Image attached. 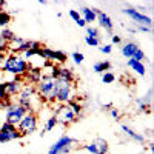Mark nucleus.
I'll return each mask as SVG.
<instances>
[{"instance_id":"nucleus-6","label":"nucleus","mask_w":154,"mask_h":154,"mask_svg":"<svg viewBox=\"0 0 154 154\" xmlns=\"http://www.w3.org/2000/svg\"><path fill=\"white\" fill-rule=\"evenodd\" d=\"M53 116L57 120V125H62V126H69V125H72V123H75L77 120H79V117L72 112V109L66 103L57 106Z\"/></svg>"},{"instance_id":"nucleus-14","label":"nucleus","mask_w":154,"mask_h":154,"mask_svg":"<svg viewBox=\"0 0 154 154\" xmlns=\"http://www.w3.org/2000/svg\"><path fill=\"white\" fill-rule=\"evenodd\" d=\"M96 14H97L96 22H99V25H100V26L103 28L106 32L112 34V31H114V23H112L111 17L106 14V12H103L102 9H99V8H96Z\"/></svg>"},{"instance_id":"nucleus-35","label":"nucleus","mask_w":154,"mask_h":154,"mask_svg":"<svg viewBox=\"0 0 154 154\" xmlns=\"http://www.w3.org/2000/svg\"><path fill=\"white\" fill-rule=\"evenodd\" d=\"M37 53H38V49H28V51H25V53H23V59H25V60L31 59V57L37 56Z\"/></svg>"},{"instance_id":"nucleus-23","label":"nucleus","mask_w":154,"mask_h":154,"mask_svg":"<svg viewBox=\"0 0 154 154\" xmlns=\"http://www.w3.org/2000/svg\"><path fill=\"white\" fill-rule=\"evenodd\" d=\"M11 16H9V12L8 11H0V28L5 29L8 28V25L11 23Z\"/></svg>"},{"instance_id":"nucleus-11","label":"nucleus","mask_w":154,"mask_h":154,"mask_svg":"<svg viewBox=\"0 0 154 154\" xmlns=\"http://www.w3.org/2000/svg\"><path fill=\"white\" fill-rule=\"evenodd\" d=\"M82 149L91 152V154H108L109 151V145L105 139H96L93 142H89L86 145H82Z\"/></svg>"},{"instance_id":"nucleus-1","label":"nucleus","mask_w":154,"mask_h":154,"mask_svg":"<svg viewBox=\"0 0 154 154\" xmlns=\"http://www.w3.org/2000/svg\"><path fill=\"white\" fill-rule=\"evenodd\" d=\"M29 68H32V65L25 60L20 54H8L2 63V71L9 72L12 75H20V77L26 74Z\"/></svg>"},{"instance_id":"nucleus-10","label":"nucleus","mask_w":154,"mask_h":154,"mask_svg":"<svg viewBox=\"0 0 154 154\" xmlns=\"http://www.w3.org/2000/svg\"><path fill=\"white\" fill-rule=\"evenodd\" d=\"M17 139H22V134L19 133L16 125H11L8 122H3L0 125V145L8 143L11 140H17Z\"/></svg>"},{"instance_id":"nucleus-13","label":"nucleus","mask_w":154,"mask_h":154,"mask_svg":"<svg viewBox=\"0 0 154 154\" xmlns=\"http://www.w3.org/2000/svg\"><path fill=\"white\" fill-rule=\"evenodd\" d=\"M120 130H122V133H123L128 139H130V140H133V142H137V143H140V145H145L146 139H145L143 133H137L136 130H133L130 125H125V123L120 125Z\"/></svg>"},{"instance_id":"nucleus-5","label":"nucleus","mask_w":154,"mask_h":154,"mask_svg":"<svg viewBox=\"0 0 154 154\" xmlns=\"http://www.w3.org/2000/svg\"><path fill=\"white\" fill-rule=\"evenodd\" d=\"M74 99V85L66 80L56 79V102L60 105L68 103Z\"/></svg>"},{"instance_id":"nucleus-19","label":"nucleus","mask_w":154,"mask_h":154,"mask_svg":"<svg viewBox=\"0 0 154 154\" xmlns=\"http://www.w3.org/2000/svg\"><path fill=\"white\" fill-rule=\"evenodd\" d=\"M139 49V45L136 42H126L122 46V56L125 59H133V56L136 54V51Z\"/></svg>"},{"instance_id":"nucleus-43","label":"nucleus","mask_w":154,"mask_h":154,"mask_svg":"<svg viewBox=\"0 0 154 154\" xmlns=\"http://www.w3.org/2000/svg\"><path fill=\"white\" fill-rule=\"evenodd\" d=\"M146 145H148V149H149V151H152V149H154V146H152V143H151V142H148Z\"/></svg>"},{"instance_id":"nucleus-42","label":"nucleus","mask_w":154,"mask_h":154,"mask_svg":"<svg viewBox=\"0 0 154 154\" xmlns=\"http://www.w3.org/2000/svg\"><path fill=\"white\" fill-rule=\"evenodd\" d=\"M6 59V54H0V65L3 63V60Z\"/></svg>"},{"instance_id":"nucleus-12","label":"nucleus","mask_w":154,"mask_h":154,"mask_svg":"<svg viewBox=\"0 0 154 154\" xmlns=\"http://www.w3.org/2000/svg\"><path fill=\"white\" fill-rule=\"evenodd\" d=\"M26 114V111H25L20 105H17L16 102H12L11 103V106L6 109V120L5 122H8V123H11V125H19V122L23 119V116Z\"/></svg>"},{"instance_id":"nucleus-25","label":"nucleus","mask_w":154,"mask_h":154,"mask_svg":"<svg viewBox=\"0 0 154 154\" xmlns=\"http://www.w3.org/2000/svg\"><path fill=\"white\" fill-rule=\"evenodd\" d=\"M136 105H137V111L139 112H146V114L151 112V105H145L140 99H136Z\"/></svg>"},{"instance_id":"nucleus-41","label":"nucleus","mask_w":154,"mask_h":154,"mask_svg":"<svg viewBox=\"0 0 154 154\" xmlns=\"http://www.w3.org/2000/svg\"><path fill=\"white\" fill-rule=\"evenodd\" d=\"M111 106H112V103H106V105H102V108H103L105 111H109V109H111Z\"/></svg>"},{"instance_id":"nucleus-39","label":"nucleus","mask_w":154,"mask_h":154,"mask_svg":"<svg viewBox=\"0 0 154 154\" xmlns=\"http://www.w3.org/2000/svg\"><path fill=\"white\" fill-rule=\"evenodd\" d=\"M111 42H112V45H120L122 43V37L117 35V34H112L111 35Z\"/></svg>"},{"instance_id":"nucleus-16","label":"nucleus","mask_w":154,"mask_h":154,"mask_svg":"<svg viewBox=\"0 0 154 154\" xmlns=\"http://www.w3.org/2000/svg\"><path fill=\"white\" fill-rule=\"evenodd\" d=\"M23 82H17V80H9L5 83V89H6V96L8 97H17L19 93L22 91V88H23Z\"/></svg>"},{"instance_id":"nucleus-38","label":"nucleus","mask_w":154,"mask_h":154,"mask_svg":"<svg viewBox=\"0 0 154 154\" xmlns=\"http://www.w3.org/2000/svg\"><path fill=\"white\" fill-rule=\"evenodd\" d=\"M100 51L103 54H111L112 53V45H103V46H100Z\"/></svg>"},{"instance_id":"nucleus-32","label":"nucleus","mask_w":154,"mask_h":154,"mask_svg":"<svg viewBox=\"0 0 154 154\" xmlns=\"http://www.w3.org/2000/svg\"><path fill=\"white\" fill-rule=\"evenodd\" d=\"M68 14H69V17H71L75 23H79V22L82 20V17H80V14H79V11H75V9H69Z\"/></svg>"},{"instance_id":"nucleus-34","label":"nucleus","mask_w":154,"mask_h":154,"mask_svg":"<svg viewBox=\"0 0 154 154\" xmlns=\"http://www.w3.org/2000/svg\"><path fill=\"white\" fill-rule=\"evenodd\" d=\"M11 103H12V99L11 97H6L5 100L0 102V109H8L11 106Z\"/></svg>"},{"instance_id":"nucleus-44","label":"nucleus","mask_w":154,"mask_h":154,"mask_svg":"<svg viewBox=\"0 0 154 154\" xmlns=\"http://www.w3.org/2000/svg\"><path fill=\"white\" fill-rule=\"evenodd\" d=\"M38 3H40V5H46L48 2H46V0H38Z\"/></svg>"},{"instance_id":"nucleus-33","label":"nucleus","mask_w":154,"mask_h":154,"mask_svg":"<svg viewBox=\"0 0 154 154\" xmlns=\"http://www.w3.org/2000/svg\"><path fill=\"white\" fill-rule=\"evenodd\" d=\"M109 116H111L114 120H120V111H119V108L111 106V109H109Z\"/></svg>"},{"instance_id":"nucleus-18","label":"nucleus","mask_w":154,"mask_h":154,"mask_svg":"<svg viewBox=\"0 0 154 154\" xmlns=\"http://www.w3.org/2000/svg\"><path fill=\"white\" fill-rule=\"evenodd\" d=\"M126 65H128V68H130V69H133L136 74L142 75V77L146 74V66H145L143 62H137V60H134V59H128Z\"/></svg>"},{"instance_id":"nucleus-9","label":"nucleus","mask_w":154,"mask_h":154,"mask_svg":"<svg viewBox=\"0 0 154 154\" xmlns=\"http://www.w3.org/2000/svg\"><path fill=\"white\" fill-rule=\"evenodd\" d=\"M38 57H42L43 60H48L51 63H65L68 60V56L63 53V51H56V49H51L48 46H43L38 49V53H37Z\"/></svg>"},{"instance_id":"nucleus-7","label":"nucleus","mask_w":154,"mask_h":154,"mask_svg":"<svg viewBox=\"0 0 154 154\" xmlns=\"http://www.w3.org/2000/svg\"><path fill=\"white\" fill-rule=\"evenodd\" d=\"M37 125H38V119H37V114L35 112H26L23 116V119L19 122L17 125V130L19 133L23 136H29L32 133L37 131Z\"/></svg>"},{"instance_id":"nucleus-24","label":"nucleus","mask_w":154,"mask_h":154,"mask_svg":"<svg viewBox=\"0 0 154 154\" xmlns=\"http://www.w3.org/2000/svg\"><path fill=\"white\" fill-rule=\"evenodd\" d=\"M56 125H57V120H56V117H54V116H51V117H49V119H46V122H45L43 133H49V131H53L54 128H56Z\"/></svg>"},{"instance_id":"nucleus-17","label":"nucleus","mask_w":154,"mask_h":154,"mask_svg":"<svg viewBox=\"0 0 154 154\" xmlns=\"http://www.w3.org/2000/svg\"><path fill=\"white\" fill-rule=\"evenodd\" d=\"M79 14L85 23H93V22H96V17H97L96 8H89V6H80Z\"/></svg>"},{"instance_id":"nucleus-20","label":"nucleus","mask_w":154,"mask_h":154,"mask_svg":"<svg viewBox=\"0 0 154 154\" xmlns=\"http://www.w3.org/2000/svg\"><path fill=\"white\" fill-rule=\"evenodd\" d=\"M59 80H66V82H74L75 75H74V71L71 68H60L59 69V75H57Z\"/></svg>"},{"instance_id":"nucleus-22","label":"nucleus","mask_w":154,"mask_h":154,"mask_svg":"<svg viewBox=\"0 0 154 154\" xmlns=\"http://www.w3.org/2000/svg\"><path fill=\"white\" fill-rule=\"evenodd\" d=\"M14 37H16L14 31H11L9 28H5V29L0 31V38H2V40H5L6 43H11L12 40H14Z\"/></svg>"},{"instance_id":"nucleus-4","label":"nucleus","mask_w":154,"mask_h":154,"mask_svg":"<svg viewBox=\"0 0 154 154\" xmlns=\"http://www.w3.org/2000/svg\"><path fill=\"white\" fill-rule=\"evenodd\" d=\"M37 96V91H35V86L34 85H26L25 83L22 91L19 93L17 96V102L16 103L20 105L26 112H34V105H32V99Z\"/></svg>"},{"instance_id":"nucleus-3","label":"nucleus","mask_w":154,"mask_h":154,"mask_svg":"<svg viewBox=\"0 0 154 154\" xmlns=\"http://www.w3.org/2000/svg\"><path fill=\"white\" fill-rule=\"evenodd\" d=\"M77 143H79V140H77V139L63 134L62 137H59L56 142L49 146L48 154H69L75 148Z\"/></svg>"},{"instance_id":"nucleus-40","label":"nucleus","mask_w":154,"mask_h":154,"mask_svg":"<svg viewBox=\"0 0 154 154\" xmlns=\"http://www.w3.org/2000/svg\"><path fill=\"white\" fill-rule=\"evenodd\" d=\"M152 28H146V26H137L136 31H140V32H145V34H149Z\"/></svg>"},{"instance_id":"nucleus-2","label":"nucleus","mask_w":154,"mask_h":154,"mask_svg":"<svg viewBox=\"0 0 154 154\" xmlns=\"http://www.w3.org/2000/svg\"><path fill=\"white\" fill-rule=\"evenodd\" d=\"M37 96L40 97L42 102L46 103H56V80L48 74H43L40 82L35 85Z\"/></svg>"},{"instance_id":"nucleus-28","label":"nucleus","mask_w":154,"mask_h":154,"mask_svg":"<svg viewBox=\"0 0 154 154\" xmlns=\"http://www.w3.org/2000/svg\"><path fill=\"white\" fill-rule=\"evenodd\" d=\"M133 59L137 60V62H145V60H148V59H146V54L143 53V49H140V48L136 51V54L133 56Z\"/></svg>"},{"instance_id":"nucleus-15","label":"nucleus","mask_w":154,"mask_h":154,"mask_svg":"<svg viewBox=\"0 0 154 154\" xmlns=\"http://www.w3.org/2000/svg\"><path fill=\"white\" fill-rule=\"evenodd\" d=\"M42 75H43V72H42L40 68H29L28 72L23 75V80H26V85H34L35 86L38 82H40Z\"/></svg>"},{"instance_id":"nucleus-29","label":"nucleus","mask_w":154,"mask_h":154,"mask_svg":"<svg viewBox=\"0 0 154 154\" xmlns=\"http://www.w3.org/2000/svg\"><path fill=\"white\" fill-rule=\"evenodd\" d=\"M72 60H74V63L75 65H80V63L85 60V56L82 54V53H79V51H75V53H72Z\"/></svg>"},{"instance_id":"nucleus-21","label":"nucleus","mask_w":154,"mask_h":154,"mask_svg":"<svg viewBox=\"0 0 154 154\" xmlns=\"http://www.w3.org/2000/svg\"><path fill=\"white\" fill-rule=\"evenodd\" d=\"M111 69V63L108 60H103V62H97L94 63V66H93V71L97 72V74H103V72H108Z\"/></svg>"},{"instance_id":"nucleus-31","label":"nucleus","mask_w":154,"mask_h":154,"mask_svg":"<svg viewBox=\"0 0 154 154\" xmlns=\"http://www.w3.org/2000/svg\"><path fill=\"white\" fill-rule=\"evenodd\" d=\"M0 54H9V43H6L2 38H0Z\"/></svg>"},{"instance_id":"nucleus-30","label":"nucleus","mask_w":154,"mask_h":154,"mask_svg":"<svg viewBox=\"0 0 154 154\" xmlns=\"http://www.w3.org/2000/svg\"><path fill=\"white\" fill-rule=\"evenodd\" d=\"M85 43L88 46H99L100 45V38H93V37H86L85 35Z\"/></svg>"},{"instance_id":"nucleus-26","label":"nucleus","mask_w":154,"mask_h":154,"mask_svg":"<svg viewBox=\"0 0 154 154\" xmlns=\"http://www.w3.org/2000/svg\"><path fill=\"white\" fill-rule=\"evenodd\" d=\"M86 37L100 38V31H99V28H94V26H88V28H86Z\"/></svg>"},{"instance_id":"nucleus-36","label":"nucleus","mask_w":154,"mask_h":154,"mask_svg":"<svg viewBox=\"0 0 154 154\" xmlns=\"http://www.w3.org/2000/svg\"><path fill=\"white\" fill-rule=\"evenodd\" d=\"M151 96H152V89H148V93L145 94V97H142L140 100H142L145 105H151Z\"/></svg>"},{"instance_id":"nucleus-27","label":"nucleus","mask_w":154,"mask_h":154,"mask_svg":"<svg viewBox=\"0 0 154 154\" xmlns=\"http://www.w3.org/2000/svg\"><path fill=\"white\" fill-rule=\"evenodd\" d=\"M116 80V75L112 74V72H103V74H102V82H103V83H112Z\"/></svg>"},{"instance_id":"nucleus-37","label":"nucleus","mask_w":154,"mask_h":154,"mask_svg":"<svg viewBox=\"0 0 154 154\" xmlns=\"http://www.w3.org/2000/svg\"><path fill=\"white\" fill-rule=\"evenodd\" d=\"M8 96H6V89H5V83H2L0 82V102L2 100H5Z\"/></svg>"},{"instance_id":"nucleus-8","label":"nucleus","mask_w":154,"mask_h":154,"mask_svg":"<svg viewBox=\"0 0 154 154\" xmlns=\"http://www.w3.org/2000/svg\"><path fill=\"white\" fill-rule=\"evenodd\" d=\"M122 12H123L125 16L130 17V19L137 25V26L152 28V20H151V17L146 16V14H143V12H140L139 9H136V8H133V6H125V8L122 9Z\"/></svg>"}]
</instances>
